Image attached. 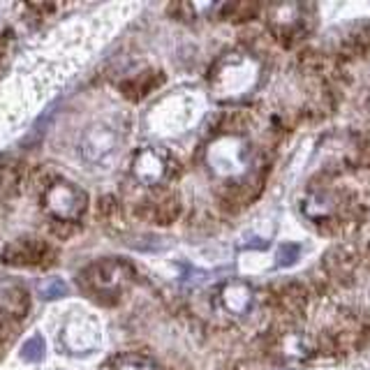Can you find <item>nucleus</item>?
<instances>
[{
  "label": "nucleus",
  "mask_w": 370,
  "mask_h": 370,
  "mask_svg": "<svg viewBox=\"0 0 370 370\" xmlns=\"http://www.w3.org/2000/svg\"><path fill=\"white\" fill-rule=\"evenodd\" d=\"M30 310V296L26 289L16 287L12 292H7L5 296V315L7 317H14V320H23L26 315Z\"/></svg>",
  "instance_id": "obj_8"
},
{
  "label": "nucleus",
  "mask_w": 370,
  "mask_h": 370,
  "mask_svg": "<svg viewBox=\"0 0 370 370\" xmlns=\"http://www.w3.org/2000/svg\"><path fill=\"white\" fill-rule=\"evenodd\" d=\"M44 352H47V347H44V340L40 336H33L30 340H26V345L21 347V357L26 361H30V364H35V361L44 359Z\"/></svg>",
  "instance_id": "obj_10"
},
{
  "label": "nucleus",
  "mask_w": 370,
  "mask_h": 370,
  "mask_svg": "<svg viewBox=\"0 0 370 370\" xmlns=\"http://www.w3.org/2000/svg\"><path fill=\"white\" fill-rule=\"evenodd\" d=\"M296 254H298V245H283L278 252V264L280 267H289V264L296 259Z\"/></svg>",
  "instance_id": "obj_13"
},
{
  "label": "nucleus",
  "mask_w": 370,
  "mask_h": 370,
  "mask_svg": "<svg viewBox=\"0 0 370 370\" xmlns=\"http://www.w3.org/2000/svg\"><path fill=\"white\" fill-rule=\"evenodd\" d=\"M113 370H157L151 361H148L146 357H137V354H128V357H123L116 368Z\"/></svg>",
  "instance_id": "obj_11"
},
{
  "label": "nucleus",
  "mask_w": 370,
  "mask_h": 370,
  "mask_svg": "<svg viewBox=\"0 0 370 370\" xmlns=\"http://www.w3.org/2000/svg\"><path fill=\"white\" fill-rule=\"evenodd\" d=\"M38 292L42 298H60L67 294V285L60 278H49L44 280V283H40Z\"/></svg>",
  "instance_id": "obj_9"
},
{
  "label": "nucleus",
  "mask_w": 370,
  "mask_h": 370,
  "mask_svg": "<svg viewBox=\"0 0 370 370\" xmlns=\"http://www.w3.org/2000/svg\"><path fill=\"white\" fill-rule=\"evenodd\" d=\"M135 271L123 259H100L82 271V285L104 305H116L123 292L132 285Z\"/></svg>",
  "instance_id": "obj_1"
},
{
  "label": "nucleus",
  "mask_w": 370,
  "mask_h": 370,
  "mask_svg": "<svg viewBox=\"0 0 370 370\" xmlns=\"http://www.w3.org/2000/svg\"><path fill=\"white\" fill-rule=\"evenodd\" d=\"M98 213L102 220H107L109 225H113L116 220L120 218V204L113 197H102L100 199V208H98Z\"/></svg>",
  "instance_id": "obj_12"
},
{
  "label": "nucleus",
  "mask_w": 370,
  "mask_h": 370,
  "mask_svg": "<svg viewBox=\"0 0 370 370\" xmlns=\"http://www.w3.org/2000/svg\"><path fill=\"white\" fill-rule=\"evenodd\" d=\"M0 262L7 267H49L56 262V248L42 239H16L0 252Z\"/></svg>",
  "instance_id": "obj_3"
},
{
  "label": "nucleus",
  "mask_w": 370,
  "mask_h": 370,
  "mask_svg": "<svg viewBox=\"0 0 370 370\" xmlns=\"http://www.w3.org/2000/svg\"><path fill=\"white\" fill-rule=\"evenodd\" d=\"M132 176L139 183L157 188L172 176V160L167 157V153L157 151V148H144L132 160Z\"/></svg>",
  "instance_id": "obj_4"
},
{
  "label": "nucleus",
  "mask_w": 370,
  "mask_h": 370,
  "mask_svg": "<svg viewBox=\"0 0 370 370\" xmlns=\"http://www.w3.org/2000/svg\"><path fill=\"white\" fill-rule=\"evenodd\" d=\"M162 84H164L162 72H144V74L128 79L125 84H120V91L128 100L139 102V100H144L146 95H151L155 88H160Z\"/></svg>",
  "instance_id": "obj_6"
},
{
  "label": "nucleus",
  "mask_w": 370,
  "mask_h": 370,
  "mask_svg": "<svg viewBox=\"0 0 370 370\" xmlns=\"http://www.w3.org/2000/svg\"><path fill=\"white\" fill-rule=\"evenodd\" d=\"M88 195L79 185L54 179L42 190V208L54 223H79L86 213Z\"/></svg>",
  "instance_id": "obj_2"
},
{
  "label": "nucleus",
  "mask_w": 370,
  "mask_h": 370,
  "mask_svg": "<svg viewBox=\"0 0 370 370\" xmlns=\"http://www.w3.org/2000/svg\"><path fill=\"white\" fill-rule=\"evenodd\" d=\"M3 51H5V42L0 40V56H3Z\"/></svg>",
  "instance_id": "obj_14"
},
{
  "label": "nucleus",
  "mask_w": 370,
  "mask_h": 370,
  "mask_svg": "<svg viewBox=\"0 0 370 370\" xmlns=\"http://www.w3.org/2000/svg\"><path fill=\"white\" fill-rule=\"evenodd\" d=\"M250 289L243 283H229L223 289V303L229 308L232 313H245L250 305Z\"/></svg>",
  "instance_id": "obj_7"
},
{
  "label": "nucleus",
  "mask_w": 370,
  "mask_h": 370,
  "mask_svg": "<svg viewBox=\"0 0 370 370\" xmlns=\"http://www.w3.org/2000/svg\"><path fill=\"white\" fill-rule=\"evenodd\" d=\"M137 215L153 225H172L174 220L181 215V199L172 195V192H162L160 197L146 199L144 204L137 208Z\"/></svg>",
  "instance_id": "obj_5"
}]
</instances>
